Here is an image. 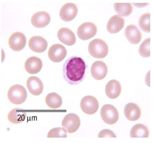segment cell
Wrapping results in <instances>:
<instances>
[{
  "instance_id": "cell-23",
  "label": "cell",
  "mask_w": 153,
  "mask_h": 143,
  "mask_svg": "<svg viewBox=\"0 0 153 143\" xmlns=\"http://www.w3.org/2000/svg\"><path fill=\"white\" fill-rule=\"evenodd\" d=\"M46 102L48 107L53 109H56L62 105V97L58 94L52 93L47 96Z\"/></svg>"
},
{
  "instance_id": "cell-13",
  "label": "cell",
  "mask_w": 153,
  "mask_h": 143,
  "mask_svg": "<svg viewBox=\"0 0 153 143\" xmlns=\"http://www.w3.org/2000/svg\"><path fill=\"white\" fill-rule=\"evenodd\" d=\"M51 17L48 13L45 11L38 12L33 15L31 22L35 27L44 28L50 23Z\"/></svg>"
},
{
  "instance_id": "cell-26",
  "label": "cell",
  "mask_w": 153,
  "mask_h": 143,
  "mask_svg": "<svg viewBox=\"0 0 153 143\" xmlns=\"http://www.w3.org/2000/svg\"><path fill=\"white\" fill-rule=\"evenodd\" d=\"M150 39H146L141 44L139 49L140 55L143 57L147 58L150 56Z\"/></svg>"
},
{
  "instance_id": "cell-18",
  "label": "cell",
  "mask_w": 153,
  "mask_h": 143,
  "mask_svg": "<svg viewBox=\"0 0 153 143\" xmlns=\"http://www.w3.org/2000/svg\"><path fill=\"white\" fill-rule=\"evenodd\" d=\"M25 66V70L29 74H36L42 69V62L40 58L33 56L27 60Z\"/></svg>"
},
{
  "instance_id": "cell-4",
  "label": "cell",
  "mask_w": 153,
  "mask_h": 143,
  "mask_svg": "<svg viewBox=\"0 0 153 143\" xmlns=\"http://www.w3.org/2000/svg\"><path fill=\"white\" fill-rule=\"evenodd\" d=\"M101 115L103 121L107 124H114L119 120L118 112L116 108L112 105H104L101 109Z\"/></svg>"
},
{
  "instance_id": "cell-1",
  "label": "cell",
  "mask_w": 153,
  "mask_h": 143,
  "mask_svg": "<svg viewBox=\"0 0 153 143\" xmlns=\"http://www.w3.org/2000/svg\"><path fill=\"white\" fill-rule=\"evenodd\" d=\"M87 67L83 59L76 56L71 57L66 60L63 66L64 79L70 85H78L85 78Z\"/></svg>"
},
{
  "instance_id": "cell-14",
  "label": "cell",
  "mask_w": 153,
  "mask_h": 143,
  "mask_svg": "<svg viewBox=\"0 0 153 143\" xmlns=\"http://www.w3.org/2000/svg\"><path fill=\"white\" fill-rule=\"evenodd\" d=\"M125 35L127 40L133 44H138L142 40V34L140 31L134 25H129L126 27Z\"/></svg>"
},
{
  "instance_id": "cell-15",
  "label": "cell",
  "mask_w": 153,
  "mask_h": 143,
  "mask_svg": "<svg viewBox=\"0 0 153 143\" xmlns=\"http://www.w3.org/2000/svg\"><path fill=\"white\" fill-rule=\"evenodd\" d=\"M27 88L33 95L38 96L42 92L44 86L42 81L36 76L29 77L27 81Z\"/></svg>"
},
{
  "instance_id": "cell-10",
  "label": "cell",
  "mask_w": 153,
  "mask_h": 143,
  "mask_svg": "<svg viewBox=\"0 0 153 143\" xmlns=\"http://www.w3.org/2000/svg\"><path fill=\"white\" fill-rule=\"evenodd\" d=\"M78 11V8L75 4L73 3H66L60 9V17L64 21H71L75 18Z\"/></svg>"
},
{
  "instance_id": "cell-6",
  "label": "cell",
  "mask_w": 153,
  "mask_h": 143,
  "mask_svg": "<svg viewBox=\"0 0 153 143\" xmlns=\"http://www.w3.org/2000/svg\"><path fill=\"white\" fill-rule=\"evenodd\" d=\"M80 107L84 112L88 115H93L97 112L99 108V103L95 98L87 96L82 99Z\"/></svg>"
},
{
  "instance_id": "cell-21",
  "label": "cell",
  "mask_w": 153,
  "mask_h": 143,
  "mask_svg": "<svg viewBox=\"0 0 153 143\" xmlns=\"http://www.w3.org/2000/svg\"><path fill=\"white\" fill-rule=\"evenodd\" d=\"M26 117L27 113L25 109L21 108H15L9 113L7 118L11 123L18 124L23 122Z\"/></svg>"
},
{
  "instance_id": "cell-20",
  "label": "cell",
  "mask_w": 153,
  "mask_h": 143,
  "mask_svg": "<svg viewBox=\"0 0 153 143\" xmlns=\"http://www.w3.org/2000/svg\"><path fill=\"white\" fill-rule=\"evenodd\" d=\"M121 86L117 80H114L108 82L105 87V93L111 99H114L120 95Z\"/></svg>"
},
{
  "instance_id": "cell-24",
  "label": "cell",
  "mask_w": 153,
  "mask_h": 143,
  "mask_svg": "<svg viewBox=\"0 0 153 143\" xmlns=\"http://www.w3.org/2000/svg\"><path fill=\"white\" fill-rule=\"evenodd\" d=\"M115 10L119 15L126 17L131 14L133 11V7L130 3H115Z\"/></svg>"
},
{
  "instance_id": "cell-5",
  "label": "cell",
  "mask_w": 153,
  "mask_h": 143,
  "mask_svg": "<svg viewBox=\"0 0 153 143\" xmlns=\"http://www.w3.org/2000/svg\"><path fill=\"white\" fill-rule=\"evenodd\" d=\"M97 32V27L94 23L85 22L78 28L77 35L82 40H87L95 36Z\"/></svg>"
},
{
  "instance_id": "cell-27",
  "label": "cell",
  "mask_w": 153,
  "mask_h": 143,
  "mask_svg": "<svg viewBox=\"0 0 153 143\" xmlns=\"http://www.w3.org/2000/svg\"><path fill=\"white\" fill-rule=\"evenodd\" d=\"M47 137L48 138H66L67 137V131L64 128H53L49 131Z\"/></svg>"
},
{
  "instance_id": "cell-7",
  "label": "cell",
  "mask_w": 153,
  "mask_h": 143,
  "mask_svg": "<svg viewBox=\"0 0 153 143\" xmlns=\"http://www.w3.org/2000/svg\"><path fill=\"white\" fill-rule=\"evenodd\" d=\"M80 125V119L79 117L74 113H70L66 115L62 122V127L69 133L76 132Z\"/></svg>"
},
{
  "instance_id": "cell-17",
  "label": "cell",
  "mask_w": 153,
  "mask_h": 143,
  "mask_svg": "<svg viewBox=\"0 0 153 143\" xmlns=\"http://www.w3.org/2000/svg\"><path fill=\"white\" fill-rule=\"evenodd\" d=\"M58 37L61 42L67 45L72 46L75 44V35L69 28H62L60 29L58 33Z\"/></svg>"
},
{
  "instance_id": "cell-16",
  "label": "cell",
  "mask_w": 153,
  "mask_h": 143,
  "mask_svg": "<svg viewBox=\"0 0 153 143\" xmlns=\"http://www.w3.org/2000/svg\"><path fill=\"white\" fill-rule=\"evenodd\" d=\"M125 20L123 17L116 15L110 19L107 25L108 31L112 34L119 32L124 27Z\"/></svg>"
},
{
  "instance_id": "cell-22",
  "label": "cell",
  "mask_w": 153,
  "mask_h": 143,
  "mask_svg": "<svg viewBox=\"0 0 153 143\" xmlns=\"http://www.w3.org/2000/svg\"><path fill=\"white\" fill-rule=\"evenodd\" d=\"M149 132L148 128L142 124H137L134 125L130 132V136L132 138H148Z\"/></svg>"
},
{
  "instance_id": "cell-28",
  "label": "cell",
  "mask_w": 153,
  "mask_h": 143,
  "mask_svg": "<svg viewBox=\"0 0 153 143\" xmlns=\"http://www.w3.org/2000/svg\"><path fill=\"white\" fill-rule=\"evenodd\" d=\"M117 136L114 133L109 129H104L99 133L98 138H117Z\"/></svg>"
},
{
  "instance_id": "cell-2",
  "label": "cell",
  "mask_w": 153,
  "mask_h": 143,
  "mask_svg": "<svg viewBox=\"0 0 153 143\" xmlns=\"http://www.w3.org/2000/svg\"><path fill=\"white\" fill-rule=\"evenodd\" d=\"M88 49L90 54L95 58H105L108 53V46L101 39H95L92 40L90 43Z\"/></svg>"
},
{
  "instance_id": "cell-25",
  "label": "cell",
  "mask_w": 153,
  "mask_h": 143,
  "mask_svg": "<svg viewBox=\"0 0 153 143\" xmlns=\"http://www.w3.org/2000/svg\"><path fill=\"white\" fill-rule=\"evenodd\" d=\"M150 13H146L143 14L139 19V24L142 30L146 33H150Z\"/></svg>"
},
{
  "instance_id": "cell-8",
  "label": "cell",
  "mask_w": 153,
  "mask_h": 143,
  "mask_svg": "<svg viewBox=\"0 0 153 143\" xmlns=\"http://www.w3.org/2000/svg\"><path fill=\"white\" fill-rule=\"evenodd\" d=\"M26 37L23 33L16 32L11 35L9 40L10 47L13 51H19L25 48L26 45Z\"/></svg>"
},
{
  "instance_id": "cell-3",
  "label": "cell",
  "mask_w": 153,
  "mask_h": 143,
  "mask_svg": "<svg viewBox=\"0 0 153 143\" xmlns=\"http://www.w3.org/2000/svg\"><path fill=\"white\" fill-rule=\"evenodd\" d=\"M26 89L23 86L15 85L11 87L7 93V97L12 103L20 105L25 102L27 98Z\"/></svg>"
},
{
  "instance_id": "cell-11",
  "label": "cell",
  "mask_w": 153,
  "mask_h": 143,
  "mask_svg": "<svg viewBox=\"0 0 153 143\" xmlns=\"http://www.w3.org/2000/svg\"><path fill=\"white\" fill-rule=\"evenodd\" d=\"M28 45L29 48L33 51L42 53L48 48V42L42 37L35 36L31 37L29 39Z\"/></svg>"
},
{
  "instance_id": "cell-9",
  "label": "cell",
  "mask_w": 153,
  "mask_h": 143,
  "mask_svg": "<svg viewBox=\"0 0 153 143\" xmlns=\"http://www.w3.org/2000/svg\"><path fill=\"white\" fill-rule=\"evenodd\" d=\"M67 55V50L65 47L62 44H56L51 47L48 55L52 61L59 63L62 61Z\"/></svg>"
},
{
  "instance_id": "cell-19",
  "label": "cell",
  "mask_w": 153,
  "mask_h": 143,
  "mask_svg": "<svg viewBox=\"0 0 153 143\" xmlns=\"http://www.w3.org/2000/svg\"><path fill=\"white\" fill-rule=\"evenodd\" d=\"M124 113L125 117L128 120L135 121L138 120L141 115L140 108L134 103H129L125 107Z\"/></svg>"
},
{
  "instance_id": "cell-12",
  "label": "cell",
  "mask_w": 153,
  "mask_h": 143,
  "mask_svg": "<svg viewBox=\"0 0 153 143\" xmlns=\"http://www.w3.org/2000/svg\"><path fill=\"white\" fill-rule=\"evenodd\" d=\"M91 71V75L94 79L98 80H102L107 74V65L102 61H96L92 64Z\"/></svg>"
}]
</instances>
